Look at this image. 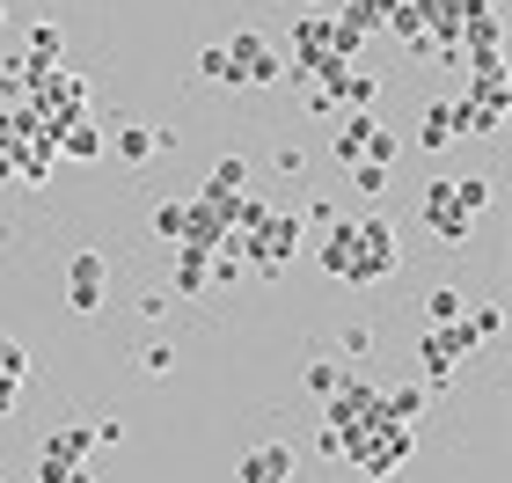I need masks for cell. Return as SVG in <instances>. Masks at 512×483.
Listing matches in <instances>:
<instances>
[{"mask_svg":"<svg viewBox=\"0 0 512 483\" xmlns=\"http://www.w3.org/2000/svg\"><path fill=\"white\" fill-rule=\"evenodd\" d=\"M337 440H344L337 462L352 476H366V483H395L403 462H410V425H395V418H366L352 432H337Z\"/></svg>","mask_w":512,"mask_h":483,"instance_id":"cell-1","label":"cell"},{"mask_svg":"<svg viewBox=\"0 0 512 483\" xmlns=\"http://www.w3.org/2000/svg\"><path fill=\"white\" fill-rule=\"evenodd\" d=\"M300 235H308V220L300 213H264L242 235V257H249V279H278L293 257H300Z\"/></svg>","mask_w":512,"mask_h":483,"instance_id":"cell-2","label":"cell"},{"mask_svg":"<svg viewBox=\"0 0 512 483\" xmlns=\"http://www.w3.org/2000/svg\"><path fill=\"white\" fill-rule=\"evenodd\" d=\"M395 264H403V242H395V227H388V220H352V257H344V286H381Z\"/></svg>","mask_w":512,"mask_h":483,"instance_id":"cell-3","label":"cell"},{"mask_svg":"<svg viewBox=\"0 0 512 483\" xmlns=\"http://www.w3.org/2000/svg\"><path fill=\"white\" fill-rule=\"evenodd\" d=\"M476 344H483V337L469 330V315H461V322H432V330H425L417 352H425V388H432V396H447V388H454L461 359H469Z\"/></svg>","mask_w":512,"mask_h":483,"instance_id":"cell-4","label":"cell"},{"mask_svg":"<svg viewBox=\"0 0 512 483\" xmlns=\"http://www.w3.org/2000/svg\"><path fill=\"white\" fill-rule=\"evenodd\" d=\"M227 59H235L242 88H278V81H286V52H278L264 30H235V37H227Z\"/></svg>","mask_w":512,"mask_h":483,"instance_id":"cell-5","label":"cell"},{"mask_svg":"<svg viewBox=\"0 0 512 483\" xmlns=\"http://www.w3.org/2000/svg\"><path fill=\"white\" fill-rule=\"evenodd\" d=\"M425 227L439 235V249H469L476 242V213H461V205H454V183L447 176L425 183Z\"/></svg>","mask_w":512,"mask_h":483,"instance_id":"cell-6","label":"cell"},{"mask_svg":"<svg viewBox=\"0 0 512 483\" xmlns=\"http://www.w3.org/2000/svg\"><path fill=\"white\" fill-rule=\"evenodd\" d=\"M103 293H110V257H103V249H74V257H66V308L96 315Z\"/></svg>","mask_w":512,"mask_h":483,"instance_id":"cell-7","label":"cell"},{"mask_svg":"<svg viewBox=\"0 0 512 483\" xmlns=\"http://www.w3.org/2000/svg\"><path fill=\"white\" fill-rule=\"evenodd\" d=\"M366 418H381V388H366V381L344 374V381L330 388V396H322V425L352 432V425H366Z\"/></svg>","mask_w":512,"mask_h":483,"instance_id":"cell-8","label":"cell"},{"mask_svg":"<svg viewBox=\"0 0 512 483\" xmlns=\"http://www.w3.org/2000/svg\"><path fill=\"white\" fill-rule=\"evenodd\" d=\"M88 454H96V425H59L52 440L37 447V476H52V469H81Z\"/></svg>","mask_w":512,"mask_h":483,"instance_id":"cell-9","label":"cell"},{"mask_svg":"<svg viewBox=\"0 0 512 483\" xmlns=\"http://www.w3.org/2000/svg\"><path fill=\"white\" fill-rule=\"evenodd\" d=\"M293 469H300V454L286 447V440H271V447H249L242 454V483H293Z\"/></svg>","mask_w":512,"mask_h":483,"instance_id":"cell-10","label":"cell"},{"mask_svg":"<svg viewBox=\"0 0 512 483\" xmlns=\"http://www.w3.org/2000/svg\"><path fill=\"white\" fill-rule=\"evenodd\" d=\"M169 140H176L169 125H118V132H110V154H118L125 169H139V161H154Z\"/></svg>","mask_w":512,"mask_h":483,"instance_id":"cell-11","label":"cell"},{"mask_svg":"<svg viewBox=\"0 0 512 483\" xmlns=\"http://www.w3.org/2000/svg\"><path fill=\"white\" fill-rule=\"evenodd\" d=\"M103 147H110V132H103L96 110H81V118H66V125H59V154H66V161H96Z\"/></svg>","mask_w":512,"mask_h":483,"instance_id":"cell-12","label":"cell"},{"mask_svg":"<svg viewBox=\"0 0 512 483\" xmlns=\"http://www.w3.org/2000/svg\"><path fill=\"white\" fill-rule=\"evenodd\" d=\"M205 257L213 249H191V242H176V301H198V293H213V279H205Z\"/></svg>","mask_w":512,"mask_h":483,"instance_id":"cell-13","label":"cell"},{"mask_svg":"<svg viewBox=\"0 0 512 483\" xmlns=\"http://www.w3.org/2000/svg\"><path fill=\"white\" fill-rule=\"evenodd\" d=\"M366 132H374V110H344V125H337V169L366 161Z\"/></svg>","mask_w":512,"mask_h":483,"instance_id":"cell-14","label":"cell"},{"mask_svg":"<svg viewBox=\"0 0 512 483\" xmlns=\"http://www.w3.org/2000/svg\"><path fill=\"white\" fill-rule=\"evenodd\" d=\"M242 183H249V161H242V154H220V161H213V176H205V191H198V198H205V205H220V198H235Z\"/></svg>","mask_w":512,"mask_h":483,"instance_id":"cell-15","label":"cell"},{"mask_svg":"<svg viewBox=\"0 0 512 483\" xmlns=\"http://www.w3.org/2000/svg\"><path fill=\"white\" fill-rule=\"evenodd\" d=\"M461 140V125H454V103H425V125H417V147L439 154V147H454Z\"/></svg>","mask_w":512,"mask_h":483,"instance_id":"cell-16","label":"cell"},{"mask_svg":"<svg viewBox=\"0 0 512 483\" xmlns=\"http://www.w3.org/2000/svg\"><path fill=\"white\" fill-rule=\"evenodd\" d=\"M417 22H425V37H461V8L469 0H410Z\"/></svg>","mask_w":512,"mask_h":483,"instance_id":"cell-17","label":"cell"},{"mask_svg":"<svg viewBox=\"0 0 512 483\" xmlns=\"http://www.w3.org/2000/svg\"><path fill=\"white\" fill-rule=\"evenodd\" d=\"M425 403H432V388H425V381H417V388H388V396H381V418L417 425V418H425Z\"/></svg>","mask_w":512,"mask_h":483,"instance_id":"cell-18","label":"cell"},{"mask_svg":"<svg viewBox=\"0 0 512 483\" xmlns=\"http://www.w3.org/2000/svg\"><path fill=\"white\" fill-rule=\"evenodd\" d=\"M183 220H191V198H161V205H154V235L169 242V249L183 242Z\"/></svg>","mask_w":512,"mask_h":483,"instance_id":"cell-19","label":"cell"},{"mask_svg":"<svg viewBox=\"0 0 512 483\" xmlns=\"http://www.w3.org/2000/svg\"><path fill=\"white\" fill-rule=\"evenodd\" d=\"M198 81H227V88H242L235 59H227V44H205V52H198Z\"/></svg>","mask_w":512,"mask_h":483,"instance_id":"cell-20","label":"cell"},{"mask_svg":"<svg viewBox=\"0 0 512 483\" xmlns=\"http://www.w3.org/2000/svg\"><path fill=\"white\" fill-rule=\"evenodd\" d=\"M59 52H66V30H59L52 15H44L37 30H30V59H44V66H59Z\"/></svg>","mask_w":512,"mask_h":483,"instance_id":"cell-21","label":"cell"},{"mask_svg":"<svg viewBox=\"0 0 512 483\" xmlns=\"http://www.w3.org/2000/svg\"><path fill=\"white\" fill-rule=\"evenodd\" d=\"M0 381H30V352H22V337H8V330H0Z\"/></svg>","mask_w":512,"mask_h":483,"instance_id":"cell-22","label":"cell"},{"mask_svg":"<svg viewBox=\"0 0 512 483\" xmlns=\"http://www.w3.org/2000/svg\"><path fill=\"white\" fill-rule=\"evenodd\" d=\"M447 183H454L461 213H483V205H491V176H447Z\"/></svg>","mask_w":512,"mask_h":483,"instance_id":"cell-23","label":"cell"},{"mask_svg":"<svg viewBox=\"0 0 512 483\" xmlns=\"http://www.w3.org/2000/svg\"><path fill=\"white\" fill-rule=\"evenodd\" d=\"M139 374H147V381H169V374H176V344H147V352H139Z\"/></svg>","mask_w":512,"mask_h":483,"instance_id":"cell-24","label":"cell"},{"mask_svg":"<svg viewBox=\"0 0 512 483\" xmlns=\"http://www.w3.org/2000/svg\"><path fill=\"white\" fill-rule=\"evenodd\" d=\"M344 176H352V183H359L366 198H381V191H388V161H352V169H344Z\"/></svg>","mask_w":512,"mask_h":483,"instance_id":"cell-25","label":"cell"},{"mask_svg":"<svg viewBox=\"0 0 512 483\" xmlns=\"http://www.w3.org/2000/svg\"><path fill=\"white\" fill-rule=\"evenodd\" d=\"M395 154H403V140H395L388 125H374V132H366V161H395Z\"/></svg>","mask_w":512,"mask_h":483,"instance_id":"cell-26","label":"cell"},{"mask_svg":"<svg viewBox=\"0 0 512 483\" xmlns=\"http://www.w3.org/2000/svg\"><path fill=\"white\" fill-rule=\"evenodd\" d=\"M337 381H344V366H337V359H315V366H308V388H315V396H330Z\"/></svg>","mask_w":512,"mask_h":483,"instance_id":"cell-27","label":"cell"},{"mask_svg":"<svg viewBox=\"0 0 512 483\" xmlns=\"http://www.w3.org/2000/svg\"><path fill=\"white\" fill-rule=\"evenodd\" d=\"M469 330H476V337H498V330H505V308H498V301H483V308L469 315Z\"/></svg>","mask_w":512,"mask_h":483,"instance_id":"cell-28","label":"cell"},{"mask_svg":"<svg viewBox=\"0 0 512 483\" xmlns=\"http://www.w3.org/2000/svg\"><path fill=\"white\" fill-rule=\"evenodd\" d=\"M425 308H432V322H461V293H454V286H439Z\"/></svg>","mask_w":512,"mask_h":483,"instance_id":"cell-29","label":"cell"},{"mask_svg":"<svg viewBox=\"0 0 512 483\" xmlns=\"http://www.w3.org/2000/svg\"><path fill=\"white\" fill-rule=\"evenodd\" d=\"M344 352H352V359H366V352H374V330H366V322H344Z\"/></svg>","mask_w":512,"mask_h":483,"instance_id":"cell-30","label":"cell"},{"mask_svg":"<svg viewBox=\"0 0 512 483\" xmlns=\"http://www.w3.org/2000/svg\"><path fill=\"white\" fill-rule=\"evenodd\" d=\"M278 176H293V183H300V176H308V154H300L293 140H286V147H278Z\"/></svg>","mask_w":512,"mask_h":483,"instance_id":"cell-31","label":"cell"},{"mask_svg":"<svg viewBox=\"0 0 512 483\" xmlns=\"http://www.w3.org/2000/svg\"><path fill=\"white\" fill-rule=\"evenodd\" d=\"M300 220H308V227H330V220H337V205H330V198H308V213H300Z\"/></svg>","mask_w":512,"mask_h":483,"instance_id":"cell-32","label":"cell"},{"mask_svg":"<svg viewBox=\"0 0 512 483\" xmlns=\"http://www.w3.org/2000/svg\"><path fill=\"white\" fill-rule=\"evenodd\" d=\"M125 440V418H96V447H118Z\"/></svg>","mask_w":512,"mask_h":483,"instance_id":"cell-33","label":"cell"},{"mask_svg":"<svg viewBox=\"0 0 512 483\" xmlns=\"http://www.w3.org/2000/svg\"><path fill=\"white\" fill-rule=\"evenodd\" d=\"M37 483H96V476H88V462H81V469H52V476H37Z\"/></svg>","mask_w":512,"mask_h":483,"instance_id":"cell-34","label":"cell"},{"mask_svg":"<svg viewBox=\"0 0 512 483\" xmlns=\"http://www.w3.org/2000/svg\"><path fill=\"white\" fill-rule=\"evenodd\" d=\"M15 396H22V388H15V381H0V418L15 410Z\"/></svg>","mask_w":512,"mask_h":483,"instance_id":"cell-35","label":"cell"},{"mask_svg":"<svg viewBox=\"0 0 512 483\" xmlns=\"http://www.w3.org/2000/svg\"><path fill=\"white\" fill-rule=\"evenodd\" d=\"M308 8H322V0H308Z\"/></svg>","mask_w":512,"mask_h":483,"instance_id":"cell-36","label":"cell"},{"mask_svg":"<svg viewBox=\"0 0 512 483\" xmlns=\"http://www.w3.org/2000/svg\"><path fill=\"white\" fill-rule=\"evenodd\" d=\"M0 15H8V8H0Z\"/></svg>","mask_w":512,"mask_h":483,"instance_id":"cell-37","label":"cell"}]
</instances>
